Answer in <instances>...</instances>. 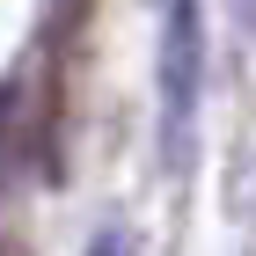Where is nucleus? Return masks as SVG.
<instances>
[{
  "label": "nucleus",
  "instance_id": "1",
  "mask_svg": "<svg viewBox=\"0 0 256 256\" xmlns=\"http://www.w3.org/2000/svg\"><path fill=\"white\" fill-rule=\"evenodd\" d=\"M154 88H161V161H183L198 139V102H205V8L198 0H168L161 15Z\"/></svg>",
  "mask_w": 256,
  "mask_h": 256
},
{
  "label": "nucleus",
  "instance_id": "2",
  "mask_svg": "<svg viewBox=\"0 0 256 256\" xmlns=\"http://www.w3.org/2000/svg\"><path fill=\"white\" fill-rule=\"evenodd\" d=\"M88 256H132V234H124V227H96Z\"/></svg>",
  "mask_w": 256,
  "mask_h": 256
}]
</instances>
